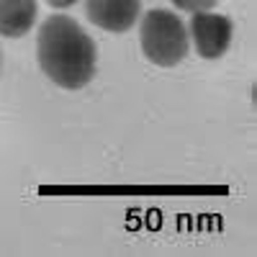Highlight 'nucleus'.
Wrapping results in <instances>:
<instances>
[{
  "instance_id": "obj_1",
  "label": "nucleus",
  "mask_w": 257,
  "mask_h": 257,
  "mask_svg": "<svg viewBox=\"0 0 257 257\" xmlns=\"http://www.w3.org/2000/svg\"><path fill=\"white\" fill-rule=\"evenodd\" d=\"M36 59L57 88L82 90L95 77L98 49L75 18L49 16L36 34Z\"/></svg>"
},
{
  "instance_id": "obj_2",
  "label": "nucleus",
  "mask_w": 257,
  "mask_h": 257,
  "mask_svg": "<svg viewBox=\"0 0 257 257\" xmlns=\"http://www.w3.org/2000/svg\"><path fill=\"white\" fill-rule=\"evenodd\" d=\"M139 44L142 54L155 67H178L188 57L190 36L180 16L167 8H152L147 16H142Z\"/></svg>"
},
{
  "instance_id": "obj_3",
  "label": "nucleus",
  "mask_w": 257,
  "mask_h": 257,
  "mask_svg": "<svg viewBox=\"0 0 257 257\" xmlns=\"http://www.w3.org/2000/svg\"><path fill=\"white\" fill-rule=\"evenodd\" d=\"M188 36L193 39L196 52L203 59H221L231 47L234 26L224 13L201 11V13H193Z\"/></svg>"
},
{
  "instance_id": "obj_4",
  "label": "nucleus",
  "mask_w": 257,
  "mask_h": 257,
  "mask_svg": "<svg viewBox=\"0 0 257 257\" xmlns=\"http://www.w3.org/2000/svg\"><path fill=\"white\" fill-rule=\"evenodd\" d=\"M85 13L93 26L108 34H126L137 26L142 0H85Z\"/></svg>"
},
{
  "instance_id": "obj_5",
  "label": "nucleus",
  "mask_w": 257,
  "mask_h": 257,
  "mask_svg": "<svg viewBox=\"0 0 257 257\" xmlns=\"http://www.w3.org/2000/svg\"><path fill=\"white\" fill-rule=\"evenodd\" d=\"M39 16L36 0H0V36L24 39Z\"/></svg>"
},
{
  "instance_id": "obj_6",
  "label": "nucleus",
  "mask_w": 257,
  "mask_h": 257,
  "mask_svg": "<svg viewBox=\"0 0 257 257\" xmlns=\"http://www.w3.org/2000/svg\"><path fill=\"white\" fill-rule=\"evenodd\" d=\"M219 0H173V6L178 11H185V13H201V11H211Z\"/></svg>"
},
{
  "instance_id": "obj_7",
  "label": "nucleus",
  "mask_w": 257,
  "mask_h": 257,
  "mask_svg": "<svg viewBox=\"0 0 257 257\" xmlns=\"http://www.w3.org/2000/svg\"><path fill=\"white\" fill-rule=\"evenodd\" d=\"M47 6H52V8H57V11H64V8H72L77 0H44Z\"/></svg>"
},
{
  "instance_id": "obj_8",
  "label": "nucleus",
  "mask_w": 257,
  "mask_h": 257,
  "mask_svg": "<svg viewBox=\"0 0 257 257\" xmlns=\"http://www.w3.org/2000/svg\"><path fill=\"white\" fill-rule=\"evenodd\" d=\"M0 64H3V57H0Z\"/></svg>"
}]
</instances>
